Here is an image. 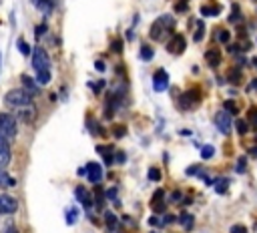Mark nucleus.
<instances>
[{"mask_svg":"<svg viewBox=\"0 0 257 233\" xmlns=\"http://www.w3.org/2000/svg\"><path fill=\"white\" fill-rule=\"evenodd\" d=\"M32 68L36 70V82L40 86L50 82V58H48L46 50L40 46H36L32 50Z\"/></svg>","mask_w":257,"mask_h":233,"instance_id":"f257e3e1","label":"nucleus"},{"mask_svg":"<svg viewBox=\"0 0 257 233\" xmlns=\"http://www.w3.org/2000/svg\"><path fill=\"white\" fill-rule=\"evenodd\" d=\"M173 30H175V20H173V16L165 14V16H159L153 22L149 34H151L153 40H165L169 34H173Z\"/></svg>","mask_w":257,"mask_h":233,"instance_id":"f03ea898","label":"nucleus"},{"mask_svg":"<svg viewBox=\"0 0 257 233\" xmlns=\"http://www.w3.org/2000/svg\"><path fill=\"white\" fill-rule=\"evenodd\" d=\"M4 102L8 106H12V108L28 106V104H32V94L26 88H14V90H8L4 94Z\"/></svg>","mask_w":257,"mask_h":233,"instance_id":"7ed1b4c3","label":"nucleus"},{"mask_svg":"<svg viewBox=\"0 0 257 233\" xmlns=\"http://www.w3.org/2000/svg\"><path fill=\"white\" fill-rule=\"evenodd\" d=\"M0 137L6 139V141L16 137V119L8 112L0 114Z\"/></svg>","mask_w":257,"mask_h":233,"instance_id":"20e7f679","label":"nucleus"},{"mask_svg":"<svg viewBox=\"0 0 257 233\" xmlns=\"http://www.w3.org/2000/svg\"><path fill=\"white\" fill-rule=\"evenodd\" d=\"M199 100H201V92H199V88H191V90H187V92H183L181 96H179V104L183 106V108H193V106H197L199 104Z\"/></svg>","mask_w":257,"mask_h":233,"instance_id":"39448f33","label":"nucleus"},{"mask_svg":"<svg viewBox=\"0 0 257 233\" xmlns=\"http://www.w3.org/2000/svg\"><path fill=\"white\" fill-rule=\"evenodd\" d=\"M18 201L12 195H0V215H10L16 213Z\"/></svg>","mask_w":257,"mask_h":233,"instance_id":"423d86ee","label":"nucleus"},{"mask_svg":"<svg viewBox=\"0 0 257 233\" xmlns=\"http://www.w3.org/2000/svg\"><path fill=\"white\" fill-rule=\"evenodd\" d=\"M185 48H187V40H185L183 34H173L171 40L167 42V50L173 52V54H183Z\"/></svg>","mask_w":257,"mask_h":233,"instance_id":"0eeeda50","label":"nucleus"},{"mask_svg":"<svg viewBox=\"0 0 257 233\" xmlns=\"http://www.w3.org/2000/svg\"><path fill=\"white\" fill-rule=\"evenodd\" d=\"M215 125L217 129L223 133V135H229L231 133V114L227 110H221L215 114Z\"/></svg>","mask_w":257,"mask_h":233,"instance_id":"6e6552de","label":"nucleus"},{"mask_svg":"<svg viewBox=\"0 0 257 233\" xmlns=\"http://www.w3.org/2000/svg\"><path fill=\"white\" fill-rule=\"evenodd\" d=\"M153 88H155L157 92L169 88V74H167L165 68H159V70L153 74Z\"/></svg>","mask_w":257,"mask_h":233,"instance_id":"1a4fd4ad","label":"nucleus"},{"mask_svg":"<svg viewBox=\"0 0 257 233\" xmlns=\"http://www.w3.org/2000/svg\"><path fill=\"white\" fill-rule=\"evenodd\" d=\"M86 177H88V181L90 183H100V179H102V167L98 165V163H88L86 165Z\"/></svg>","mask_w":257,"mask_h":233,"instance_id":"9d476101","label":"nucleus"},{"mask_svg":"<svg viewBox=\"0 0 257 233\" xmlns=\"http://www.w3.org/2000/svg\"><path fill=\"white\" fill-rule=\"evenodd\" d=\"M10 163V147L8 141L0 137V169H4Z\"/></svg>","mask_w":257,"mask_h":233,"instance_id":"9b49d317","label":"nucleus"},{"mask_svg":"<svg viewBox=\"0 0 257 233\" xmlns=\"http://www.w3.org/2000/svg\"><path fill=\"white\" fill-rule=\"evenodd\" d=\"M205 60H207V64H209V66H213V68H217V66L221 64V60H223V56H221V52H219L217 48H209V50L205 52Z\"/></svg>","mask_w":257,"mask_h":233,"instance_id":"f8f14e48","label":"nucleus"},{"mask_svg":"<svg viewBox=\"0 0 257 233\" xmlns=\"http://www.w3.org/2000/svg\"><path fill=\"white\" fill-rule=\"evenodd\" d=\"M74 195H76V199H78V201H80V203H82L86 209H90V207H92V199H90V193H88V191H86L82 185H78V187L74 189Z\"/></svg>","mask_w":257,"mask_h":233,"instance_id":"ddd939ff","label":"nucleus"},{"mask_svg":"<svg viewBox=\"0 0 257 233\" xmlns=\"http://www.w3.org/2000/svg\"><path fill=\"white\" fill-rule=\"evenodd\" d=\"M18 110V116L22 121H26V123H30V121H34V116H36V108L32 106V104H28V106H20V108H16Z\"/></svg>","mask_w":257,"mask_h":233,"instance_id":"4468645a","label":"nucleus"},{"mask_svg":"<svg viewBox=\"0 0 257 233\" xmlns=\"http://www.w3.org/2000/svg\"><path fill=\"white\" fill-rule=\"evenodd\" d=\"M151 207H153L157 213H161V211H163V207H165V191H163V189L155 191L153 201H151Z\"/></svg>","mask_w":257,"mask_h":233,"instance_id":"2eb2a0df","label":"nucleus"},{"mask_svg":"<svg viewBox=\"0 0 257 233\" xmlns=\"http://www.w3.org/2000/svg\"><path fill=\"white\" fill-rule=\"evenodd\" d=\"M34 4L38 10H42L44 14H50L52 8L56 6V0H34Z\"/></svg>","mask_w":257,"mask_h":233,"instance_id":"dca6fc26","label":"nucleus"},{"mask_svg":"<svg viewBox=\"0 0 257 233\" xmlns=\"http://www.w3.org/2000/svg\"><path fill=\"white\" fill-rule=\"evenodd\" d=\"M22 84H24V88H26L30 94H36V92L40 90V84H38L36 80H32L28 74H22Z\"/></svg>","mask_w":257,"mask_h":233,"instance_id":"f3484780","label":"nucleus"},{"mask_svg":"<svg viewBox=\"0 0 257 233\" xmlns=\"http://www.w3.org/2000/svg\"><path fill=\"white\" fill-rule=\"evenodd\" d=\"M14 185H16V181L12 177H8L4 169H0V187H14Z\"/></svg>","mask_w":257,"mask_h":233,"instance_id":"a211bd4d","label":"nucleus"},{"mask_svg":"<svg viewBox=\"0 0 257 233\" xmlns=\"http://www.w3.org/2000/svg\"><path fill=\"white\" fill-rule=\"evenodd\" d=\"M16 46H18V50H20V54H24V56H30V54H32V48H30V44H28L26 40H22V38H18V40H16Z\"/></svg>","mask_w":257,"mask_h":233,"instance_id":"6ab92c4d","label":"nucleus"},{"mask_svg":"<svg viewBox=\"0 0 257 233\" xmlns=\"http://www.w3.org/2000/svg\"><path fill=\"white\" fill-rule=\"evenodd\" d=\"M104 221H106V227L110 229V231H116V227H118V221H116V217H114V213H104Z\"/></svg>","mask_w":257,"mask_h":233,"instance_id":"aec40b11","label":"nucleus"},{"mask_svg":"<svg viewBox=\"0 0 257 233\" xmlns=\"http://www.w3.org/2000/svg\"><path fill=\"white\" fill-rule=\"evenodd\" d=\"M227 80H229V82H233V84H237V82L241 80V68H237V66H235V68H231V70L227 72Z\"/></svg>","mask_w":257,"mask_h":233,"instance_id":"412c9836","label":"nucleus"},{"mask_svg":"<svg viewBox=\"0 0 257 233\" xmlns=\"http://www.w3.org/2000/svg\"><path fill=\"white\" fill-rule=\"evenodd\" d=\"M219 12H221L219 6H203V8H201V14H203V16H217Z\"/></svg>","mask_w":257,"mask_h":233,"instance_id":"4be33fe9","label":"nucleus"},{"mask_svg":"<svg viewBox=\"0 0 257 233\" xmlns=\"http://www.w3.org/2000/svg\"><path fill=\"white\" fill-rule=\"evenodd\" d=\"M203 34H205V22H203V20H197V30H195V42H201V40H203Z\"/></svg>","mask_w":257,"mask_h":233,"instance_id":"5701e85b","label":"nucleus"},{"mask_svg":"<svg viewBox=\"0 0 257 233\" xmlns=\"http://www.w3.org/2000/svg\"><path fill=\"white\" fill-rule=\"evenodd\" d=\"M239 20H241V10H239L237 4H233L231 6V14H229V22H239Z\"/></svg>","mask_w":257,"mask_h":233,"instance_id":"b1692460","label":"nucleus"},{"mask_svg":"<svg viewBox=\"0 0 257 233\" xmlns=\"http://www.w3.org/2000/svg\"><path fill=\"white\" fill-rule=\"evenodd\" d=\"M153 56H155V54H153V48H151V46H147V44H143V46H141V58L149 62Z\"/></svg>","mask_w":257,"mask_h":233,"instance_id":"393cba45","label":"nucleus"},{"mask_svg":"<svg viewBox=\"0 0 257 233\" xmlns=\"http://www.w3.org/2000/svg\"><path fill=\"white\" fill-rule=\"evenodd\" d=\"M235 129H237V133H239V135H247V131H249V123H247V121H243V119H239V121L235 123Z\"/></svg>","mask_w":257,"mask_h":233,"instance_id":"a878e982","label":"nucleus"},{"mask_svg":"<svg viewBox=\"0 0 257 233\" xmlns=\"http://www.w3.org/2000/svg\"><path fill=\"white\" fill-rule=\"evenodd\" d=\"M179 221H181V225H183L185 229H191V227H193V215H189V213H183V215L179 217Z\"/></svg>","mask_w":257,"mask_h":233,"instance_id":"bb28decb","label":"nucleus"},{"mask_svg":"<svg viewBox=\"0 0 257 233\" xmlns=\"http://www.w3.org/2000/svg\"><path fill=\"white\" fill-rule=\"evenodd\" d=\"M147 175H149V181H161V177H163V175H161V169H159V167H151Z\"/></svg>","mask_w":257,"mask_h":233,"instance_id":"cd10ccee","label":"nucleus"},{"mask_svg":"<svg viewBox=\"0 0 257 233\" xmlns=\"http://www.w3.org/2000/svg\"><path fill=\"white\" fill-rule=\"evenodd\" d=\"M223 108H225L229 114H237V112H239V108H237V104H235L233 100H225V102H223Z\"/></svg>","mask_w":257,"mask_h":233,"instance_id":"c85d7f7f","label":"nucleus"},{"mask_svg":"<svg viewBox=\"0 0 257 233\" xmlns=\"http://www.w3.org/2000/svg\"><path fill=\"white\" fill-rule=\"evenodd\" d=\"M215 155V149L211 147V145H205V147H201V157L203 159H211Z\"/></svg>","mask_w":257,"mask_h":233,"instance_id":"c756f323","label":"nucleus"},{"mask_svg":"<svg viewBox=\"0 0 257 233\" xmlns=\"http://www.w3.org/2000/svg\"><path fill=\"white\" fill-rule=\"evenodd\" d=\"M235 171H237V173H245V171H247V159H245V157H239V159H237Z\"/></svg>","mask_w":257,"mask_h":233,"instance_id":"7c9ffc66","label":"nucleus"},{"mask_svg":"<svg viewBox=\"0 0 257 233\" xmlns=\"http://www.w3.org/2000/svg\"><path fill=\"white\" fill-rule=\"evenodd\" d=\"M217 38H219V42H223V44H227V42L231 40V34H229L227 30H217Z\"/></svg>","mask_w":257,"mask_h":233,"instance_id":"2f4dec72","label":"nucleus"},{"mask_svg":"<svg viewBox=\"0 0 257 233\" xmlns=\"http://www.w3.org/2000/svg\"><path fill=\"white\" fill-rule=\"evenodd\" d=\"M110 50H112V52H116V54H120V52H122V40H118V38H116V40H112Z\"/></svg>","mask_w":257,"mask_h":233,"instance_id":"473e14b6","label":"nucleus"},{"mask_svg":"<svg viewBox=\"0 0 257 233\" xmlns=\"http://www.w3.org/2000/svg\"><path fill=\"white\" fill-rule=\"evenodd\" d=\"M219 183H217V193H225L227 191V187H229V179H217Z\"/></svg>","mask_w":257,"mask_h":233,"instance_id":"72a5a7b5","label":"nucleus"},{"mask_svg":"<svg viewBox=\"0 0 257 233\" xmlns=\"http://www.w3.org/2000/svg\"><path fill=\"white\" fill-rule=\"evenodd\" d=\"M124 131H126L124 125H114V127H112V133H114V137H118V139L124 137Z\"/></svg>","mask_w":257,"mask_h":233,"instance_id":"f704fd0d","label":"nucleus"},{"mask_svg":"<svg viewBox=\"0 0 257 233\" xmlns=\"http://www.w3.org/2000/svg\"><path fill=\"white\" fill-rule=\"evenodd\" d=\"M175 10L177 12H187V2H185V0H181V2L175 4Z\"/></svg>","mask_w":257,"mask_h":233,"instance_id":"c9c22d12","label":"nucleus"},{"mask_svg":"<svg viewBox=\"0 0 257 233\" xmlns=\"http://www.w3.org/2000/svg\"><path fill=\"white\" fill-rule=\"evenodd\" d=\"M74 221H76V211H74V209H70V211H68V215H66V223L70 225V223H74Z\"/></svg>","mask_w":257,"mask_h":233,"instance_id":"e433bc0d","label":"nucleus"},{"mask_svg":"<svg viewBox=\"0 0 257 233\" xmlns=\"http://www.w3.org/2000/svg\"><path fill=\"white\" fill-rule=\"evenodd\" d=\"M102 84H104L102 80H98V82H90V88H92L94 92H100V90H102Z\"/></svg>","mask_w":257,"mask_h":233,"instance_id":"4c0bfd02","label":"nucleus"},{"mask_svg":"<svg viewBox=\"0 0 257 233\" xmlns=\"http://www.w3.org/2000/svg\"><path fill=\"white\" fill-rule=\"evenodd\" d=\"M229 233H247V229H245V227H243V225H233V227H231V231H229Z\"/></svg>","mask_w":257,"mask_h":233,"instance_id":"58836bf2","label":"nucleus"},{"mask_svg":"<svg viewBox=\"0 0 257 233\" xmlns=\"http://www.w3.org/2000/svg\"><path fill=\"white\" fill-rule=\"evenodd\" d=\"M187 175H201V169L195 165V167H189L187 169Z\"/></svg>","mask_w":257,"mask_h":233,"instance_id":"ea45409f","label":"nucleus"},{"mask_svg":"<svg viewBox=\"0 0 257 233\" xmlns=\"http://www.w3.org/2000/svg\"><path fill=\"white\" fill-rule=\"evenodd\" d=\"M114 161H116V163H124V153H120V151H118V153L114 155Z\"/></svg>","mask_w":257,"mask_h":233,"instance_id":"a19ab883","label":"nucleus"},{"mask_svg":"<svg viewBox=\"0 0 257 233\" xmlns=\"http://www.w3.org/2000/svg\"><path fill=\"white\" fill-rule=\"evenodd\" d=\"M94 68L102 72V70H104V62H102V60H96V62H94Z\"/></svg>","mask_w":257,"mask_h":233,"instance_id":"79ce46f5","label":"nucleus"},{"mask_svg":"<svg viewBox=\"0 0 257 233\" xmlns=\"http://www.w3.org/2000/svg\"><path fill=\"white\" fill-rule=\"evenodd\" d=\"M44 30H46V26H44V24H42V26H36V36L40 38V34H42Z\"/></svg>","mask_w":257,"mask_h":233,"instance_id":"37998d69","label":"nucleus"},{"mask_svg":"<svg viewBox=\"0 0 257 233\" xmlns=\"http://www.w3.org/2000/svg\"><path fill=\"white\" fill-rule=\"evenodd\" d=\"M171 201H181V193H179V191H175V193L171 195Z\"/></svg>","mask_w":257,"mask_h":233,"instance_id":"c03bdc74","label":"nucleus"},{"mask_svg":"<svg viewBox=\"0 0 257 233\" xmlns=\"http://www.w3.org/2000/svg\"><path fill=\"white\" fill-rule=\"evenodd\" d=\"M249 155H251V157H255V159H257V147H251V149H249Z\"/></svg>","mask_w":257,"mask_h":233,"instance_id":"a18cd8bd","label":"nucleus"},{"mask_svg":"<svg viewBox=\"0 0 257 233\" xmlns=\"http://www.w3.org/2000/svg\"><path fill=\"white\" fill-rule=\"evenodd\" d=\"M171 221H175V217H173V215H167V217H165V223H171Z\"/></svg>","mask_w":257,"mask_h":233,"instance_id":"49530a36","label":"nucleus"},{"mask_svg":"<svg viewBox=\"0 0 257 233\" xmlns=\"http://www.w3.org/2000/svg\"><path fill=\"white\" fill-rule=\"evenodd\" d=\"M149 223H151V225H157V223H159V219H157V217H151V219H149Z\"/></svg>","mask_w":257,"mask_h":233,"instance_id":"de8ad7c7","label":"nucleus"},{"mask_svg":"<svg viewBox=\"0 0 257 233\" xmlns=\"http://www.w3.org/2000/svg\"><path fill=\"white\" fill-rule=\"evenodd\" d=\"M6 233H18V231H16V229H14V227H10V229H8V231H6Z\"/></svg>","mask_w":257,"mask_h":233,"instance_id":"09e8293b","label":"nucleus"},{"mask_svg":"<svg viewBox=\"0 0 257 233\" xmlns=\"http://www.w3.org/2000/svg\"><path fill=\"white\" fill-rule=\"evenodd\" d=\"M251 84H253V88H255V90H257V78H255V80H253V82H251Z\"/></svg>","mask_w":257,"mask_h":233,"instance_id":"8fccbe9b","label":"nucleus"},{"mask_svg":"<svg viewBox=\"0 0 257 233\" xmlns=\"http://www.w3.org/2000/svg\"><path fill=\"white\" fill-rule=\"evenodd\" d=\"M253 64H255V68H257V58H255V60H253Z\"/></svg>","mask_w":257,"mask_h":233,"instance_id":"3c124183","label":"nucleus"},{"mask_svg":"<svg viewBox=\"0 0 257 233\" xmlns=\"http://www.w3.org/2000/svg\"><path fill=\"white\" fill-rule=\"evenodd\" d=\"M255 2H257V0H255Z\"/></svg>","mask_w":257,"mask_h":233,"instance_id":"603ef678","label":"nucleus"}]
</instances>
